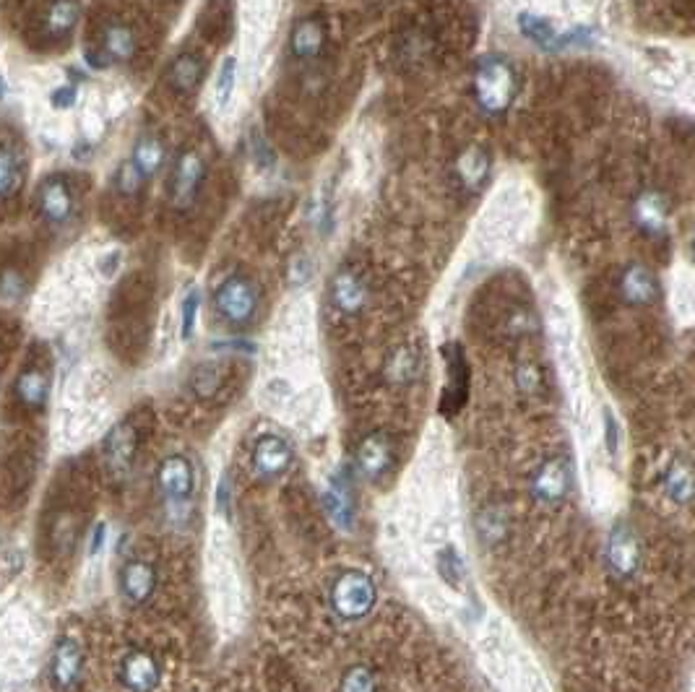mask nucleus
<instances>
[{
  "label": "nucleus",
  "instance_id": "obj_1",
  "mask_svg": "<svg viewBox=\"0 0 695 692\" xmlns=\"http://www.w3.org/2000/svg\"><path fill=\"white\" fill-rule=\"evenodd\" d=\"M516 92V71L503 58L490 55V58L479 60L474 68V94L487 115H503L516 99Z\"/></svg>",
  "mask_w": 695,
  "mask_h": 692
},
{
  "label": "nucleus",
  "instance_id": "obj_43",
  "mask_svg": "<svg viewBox=\"0 0 695 692\" xmlns=\"http://www.w3.org/2000/svg\"><path fill=\"white\" fill-rule=\"evenodd\" d=\"M604 440H607V451H617V425L615 417L610 412H604Z\"/></svg>",
  "mask_w": 695,
  "mask_h": 692
},
{
  "label": "nucleus",
  "instance_id": "obj_19",
  "mask_svg": "<svg viewBox=\"0 0 695 692\" xmlns=\"http://www.w3.org/2000/svg\"><path fill=\"white\" fill-rule=\"evenodd\" d=\"M620 294L628 305H654L659 297V284H656L654 274L643 266L625 268L623 279H620Z\"/></svg>",
  "mask_w": 695,
  "mask_h": 692
},
{
  "label": "nucleus",
  "instance_id": "obj_14",
  "mask_svg": "<svg viewBox=\"0 0 695 692\" xmlns=\"http://www.w3.org/2000/svg\"><path fill=\"white\" fill-rule=\"evenodd\" d=\"M607 565L617 578H630L641 565V547L638 539L625 526H617L607 542Z\"/></svg>",
  "mask_w": 695,
  "mask_h": 692
},
{
  "label": "nucleus",
  "instance_id": "obj_16",
  "mask_svg": "<svg viewBox=\"0 0 695 692\" xmlns=\"http://www.w3.org/2000/svg\"><path fill=\"white\" fill-rule=\"evenodd\" d=\"M157 588V570L146 560L125 562L120 570V591L131 604H146Z\"/></svg>",
  "mask_w": 695,
  "mask_h": 692
},
{
  "label": "nucleus",
  "instance_id": "obj_29",
  "mask_svg": "<svg viewBox=\"0 0 695 692\" xmlns=\"http://www.w3.org/2000/svg\"><path fill=\"white\" fill-rule=\"evenodd\" d=\"M664 490H667L669 500H675L680 505L690 503V495H693V469H690L688 461H675L672 464L667 479H664Z\"/></svg>",
  "mask_w": 695,
  "mask_h": 692
},
{
  "label": "nucleus",
  "instance_id": "obj_25",
  "mask_svg": "<svg viewBox=\"0 0 695 692\" xmlns=\"http://www.w3.org/2000/svg\"><path fill=\"white\" fill-rule=\"evenodd\" d=\"M102 53L107 55V60L128 63L136 55V34L125 24H107L102 34Z\"/></svg>",
  "mask_w": 695,
  "mask_h": 692
},
{
  "label": "nucleus",
  "instance_id": "obj_12",
  "mask_svg": "<svg viewBox=\"0 0 695 692\" xmlns=\"http://www.w3.org/2000/svg\"><path fill=\"white\" fill-rule=\"evenodd\" d=\"M532 490L542 503H560L571 492V469H568V461L565 458H550V461H545L537 469V474H534Z\"/></svg>",
  "mask_w": 695,
  "mask_h": 692
},
{
  "label": "nucleus",
  "instance_id": "obj_31",
  "mask_svg": "<svg viewBox=\"0 0 695 692\" xmlns=\"http://www.w3.org/2000/svg\"><path fill=\"white\" fill-rule=\"evenodd\" d=\"M144 183H146V177L138 172V167L131 162V159L120 162V167L115 170V190H118L120 196L125 198L136 196V193H141Z\"/></svg>",
  "mask_w": 695,
  "mask_h": 692
},
{
  "label": "nucleus",
  "instance_id": "obj_20",
  "mask_svg": "<svg viewBox=\"0 0 695 692\" xmlns=\"http://www.w3.org/2000/svg\"><path fill=\"white\" fill-rule=\"evenodd\" d=\"M518 32L524 34L526 40L534 42L537 47L547 50V53H558L563 50V32L552 27L545 16L537 14H521L518 16Z\"/></svg>",
  "mask_w": 695,
  "mask_h": 692
},
{
  "label": "nucleus",
  "instance_id": "obj_8",
  "mask_svg": "<svg viewBox=\"0 0 695 692\" xmlns=\"http://www.w3.org/2000/svg\"><path fill=\"white\" fill-rule=\"evenodd\" d=\"M37 206H40V216L47 224L66 227L71 222L73 209H76L71 185L63 177H47L45 183L40 185V193H37Z\"/></svg>",
  "mask_w": 695,
  "mask_h": 692
},
{
  "label": "nucleus",
  "instance_id": "obj_11",
  "mask_svg": "<svg viewBox=\"0 0 695 692\" xmlns=\"http://www.w3.org/2000/svg\"><path fill=\"white\" fill-rule=\"evenodd\" d=\"M81 669H84V653H81L79 643L71 638L58 640L53 659H50V682H53L55 690H73L79 685Z\"/></svg>",
  "mask_w": 695,
  "mask_h": 692
},
{
  "label": "nucleus",
  "instance_id": "obj_39",
  "mask_svg": "<svg viewBox=\"0 0 695 692\" xmlns=\"http://www.w3.org/2000/svg\"><path fill=\"white\" fill-rule=\"evenodd\" d=\"M505 328H508V333H511V336H526V333L534 331V318L526 313V310H516V313L508 318Z\"/></svg>",
  "mask_w": 695,
  "mask_h": 692
},
{
  "label": "nucleus",
  "instance_id": "obj_4",
  "mask_svg": "<svg viewBox=\"0 0 695 692\" xmlns=\"http://www.w3.org/2000/svg\"><path fill=\"white\" fill-rule=\"evenodd\" d=\"M206 180V164L201 159V154L196 151H185L180 154L175 167H172L170 177V201L175 209H191L196 203L198 193H201V185Z\"/></svg>",
  "mask_w": 695,
  "mask_h": 692
},
{
  "label": "nucleus",
  "instance_id": "obj_15",
  "mask_svg": "<svg viewBox=\"0 0 695 692\" xmlns=\"http://www.w3.org/2000/svg\"><path fill=\"white\" fill-rule=\"evenodd\" d=\"M443 357L448 362V386L443 391V414L459 412L461 404L466 401V391H469V367H466L464 354H461L459 344H451L443 349Z\"/></svg>",
  "mask_w": 695,
  "mask_h": 692
},
{
  "label": "nucleus",
  "instance_id": "obj_26",
  "mask_svg": "<svg viewBox=\"0 0 695 692\" xmlns=\"http://www.w3.org/2000/svg\"><path fill=\"white\" fill-rule=\"evenodd\" d=\"M164 159H167V151H164V144L159 141V138L144 136V138H138L136 146H133L131 162L136 164L138 172H141L146 180L159 175V170L164 167Z\"/></svg>",
  "mask_w": 695,
  "mask_h": 692
},
{
  "label": "nucleus",
  "instance_id": "obj_10",
  "mask_svg": "<svg viewBox=\"0 0 695 692\" xmlns=\"http://www.w3.org/2000/svg\"><path fill=\"white\" fill-rule=\"evenodd\" d=\"M120 682L128 692H154L162 682V669L159 661L149 651L125 653L120 661Z\"/></svg>",
  "mask_w": 695,
  "mask_h": 692
},
{
  "label": "nucleus",
  "instance_id": "obj_23",
  "mask_svg": "<svg viewBox=\"0 0 695 692\" xmlns=\"http://www.w3.org/2000/svg\"><path fill=\"white\" fill-rule=\"evenodd\" d=\"M323 505H326L328 518L339 526V529H352L355 523V503L349 495V487L344 482H328L326 492H323Z\"/></svg>",
  "mask_w": 695,
  "mask_h": 692
},
{
  "label": "nucleus",
  "instance_id": "obj_21",
  "mask_svg": "<svg viewBox=\"0 0 695 692\" xmlns=\"http://www.w3.org/2000/svg\"><path fill=\"white\" fill-rule=\"evenodd\" d=\"M326 45V27L318 19H302L292 32V53L297 60H315Z\"/></svg>",
  "mask_w": 695,
  "mask_h": 692
},
{
  "label": "nucleus",
  "instance_id": "obj_42",
  "mask_svg": "<svg viewBox=\"0 0 695 692\" xmlns=\"http://www.w3.org/2000/svg\"><path fill=\"white\" fill-rule=\"evenodd\" d=\"M21 289H24V281H21L19 274H14V271H8V274L0 276V294H6V297H19Z\"/></svg>",
  "mask_w": 695,
  "mask_h": 692
},
{
  "label": "nucleus",
  "instance_id": "obj_28",
  "mask_svg": "<svg viewBox=\"0 0 695 692\" xmlns=\"http://www.w3.org/2000/svg\"><path fill=\"white\" fill-rule=\"evenodd\" d=\"M420 352L414 346H401L391 354V360L386 365V375L391 383H412L417 375H420Z\"/></svg>",
  "mask_w": 695,
  "mask_h": 692
},
{
  "label": "nucleus",
  "instance_id": "obj_38",
  "mask_svg": "<svg viewBox=\"0 0 695 692\" xmlns=\"http://www.w3.org/2000/svg\"><path fill=\"white\" fill-rule=\"evenodd\" d=\"M198 307H201V292H198V289H191V292L185 294V300H183V320H180V336H183L185 341L191 339L193 331H196Z\"/></svg>",
  "mask_w": 695,
  "mask_h": 692
},
{
  "label": "nucleus",
  "instance_id": "obj_5",
  "mask_svg": "<svg viewBox=\"0 0 695 692\" xmlns=\"http://www.w3.org/2000/svg\"><path fill=\"white\" fill-rule=\"evenodd\" d=\"M250 464H253V471H256L258 479L274 482V479L284 477L289 466H292V448L279 435H263L256 443V448H253Z\"/></svg>",
  "mask_w": 695,
  "mask_h": 692
},
{
  "label": "nucleus",
  "instance_id": "obj_46",
  "mask_svg": "<svg viewBox=\"0 0 695 692\" xmlns=\"http://www.w3.org/2000/svg\"><path fill=\"white\" fill-rule=\"evenodd\" d=\"M84 58H86V63H89V66H94V68H107V63H110L105 53H94V50H86Z\"/></svg>",
  "mask_w": 695,
  "mask_h": 692
},
{
  "label": "nucleus",
  "instance_id": "obj_7",
  "mask_svg": "<svg viewBox=\"0 0 695 692\" xmlns=\"http://www.w3.org/2000/svg\"><path fill=\"white\" fill-rule=\"evenodd\" d=\"M394 458V443H391L386 432H370L360 440V448H357V469L365 479L378 482L391 471Z\"/></svg>",
  "mask_w": 695,
  "mask_h": 692
},
{
  "label": "nucleus",
  "instance_id": "obj_33",
  "mask_svg": "<svg viewBox=\"0 0 695 692\" xmlns=\"http://www.w3.org/2000/svg\"><path fill=\"white\" fill-rule=\"evenodd\" d=\"M477 526H479V536L485 539V542H500L505 536V516H503V510H498V508H492V510H485L482 513V518L477 521Z\"/></svg>",
  "mask_w": 695,
  "mask_h": 692
},
{
  "label": "nucleus",
  "instance_id": "obj_27",
  "mask_svg": "<svg viewBox=\"0 0 695 692\" xmlns=\"http://www.w3.org/2000/svg\"><path fill=\"white\" fill-rule=\"evenodd\" d=\"M79 24V3L76 0H53L47 8L45 29L50 37H68Z\"/></svg>",
  "mask_w": 695,
  "mask_h": 692
},
{
  "label": "nucleus",
  "instance_id": "obj_24",
  "mask_svg": "<svg viewBox=\"0 0 695 692\" xmlns=\"http://www.w3.org/2000/svg\"><path fill=\"white\" fill-rule=\"evenodd\" d=\"M16 399L21 401L29 409H42L50 399V380L42 370H24V373L16 378L14 386Z\"/></svg>",
  "mask_w": 695,
  "mask_h": 692
},
{
  "label": "nucleus",
  "instance_id": "obj_47",
  "mask_svg": "<svg viewBox=\"0 0 695 692\" xmlns=\"http://www.w3.org/2000/svg\"><path fill=\"white\" fill-rule=\"evenodd\" d=\"M6 97V79H3V73H0V99Z\"/></svg>",
  "mask_w": 695,
  "mask_h": 692
},
{
  "label": "nucleus",
  "instance_id": "obj_6",
  "mask_svg": "<svg viewBox=\"0 0 695 692\" xmlns=\"http://www.w3.org/2000/svg\"><path fill=\"white\" fill-rule=\"evenodd\" d=\"M193 466L183 456H167L157 469L159 492L170 505H185L193 495Z\"/></svg>",
  "mask_w": 695,
  "mask_h": 692
},
{
  "label": "nucleus",
  "instance_id": "obj_36",
  "mask_svg": "<svg viewBox=\"0 0 695 692\" xmlns=\"http://www.w3.org/2000/svg\"><path fill=\"white\" fill-rule=\"evenodd\" d=\"M438 565H440V573H443V578H446V581L451 583L453 588L459 586L461 578H464V562H461L459 552H456L453 547H446L443 552H440Z\"/></svg>",
  "mask_w": 695,
  "mask_h": 692
},
{
  "label": "nucleus",
  "instance_id": "obj_37",
  "mask_svg": "<svg viewBox=\"0 0 695 692\" xmlns=\"http://www.w3.org/2000/svg\"><path fill=\"white\" fill-rule=\"evenodd\" d=\"M235 81H237V60L227 58L222 63V68H219V76H217V102L219 105H227V102H230L232 92H235Z\"/></svg>",
  "mask_w": 695,
  "mask_h": 692
},
{
  "label": "nucleus",
  "instance_id": "obj_35",
  "mask_svg": "<svg viewBox=\"0 0 695 692\" xmlns=\"http://www.w3.org/2000/svg\"><path fill=\"white\" fill-rule=\"evenodd\" d=\"M219 380H222V373H219L217 365H201L196 373H193V391H196L198 396L209 399V396L217 393Z\"/></svg>",
  "mask_w": 695,
  "mask_h": 692
},
{
  "label": "nucleus",
  "instance_id": "obj_32",
  "mask_svg": "<svg viewBox=\"0 0 695 692\" xmlns=\"http://www.w3.org/2000/svg\"><path fill=\"white\" fill-rule=\"evenodd\" d=\"M339 692H378V682L368 666H352L341 677Z\"/></svg>",
  "mask_w": 695,
  "mask_h": 692
},
{
  "label": "nucleus",
  "instance_id": "obj_44",
  "mask_svg": "<svg viewBox=\"0 0 695 692\" xmlns=\"http://www.w3.org/2000/svg\"><path fill=\"white\" fill-rule=\"evenodd\" d=\"M105 539H107V526L105 523H97V526H94V534H92V544H89V552H92V555H97L99 549H102V544H105Z\"/></svg>",
  "mask_w": 695,
  "mask_h": 692
},
{
  "label": "nucleus",
  "instance_id": "obj_17",
  "mask_svg": "<svg viewBox=\"0 0 695 692\" xmlns=\"http://www.w3.org/2000/svg\"><path fill=\"white\" fill-rule=\"evenodd\" d=\"M667 216V198H664L662 193H656V190H646V193H641V196L636 198V203H633V222H636V227L641 229L646 237L664 235Z\"/></svg>",
  "mask_w": 695,
  "mask_h": 692
},
{
  "label": "nucleus",
  "instance_id": "obj_40",
  "mask_svg": "<svg viewBox=\"0 0 695 692\" xmlns=\"http://www.w3.org/2000/svg\"><path fill=\"white\" fill-rule=\"evenodd\" d=\"M76 99H79V92H76V86L73 84L58 86V89L50 94V102H53L55 110H71V107L76 105Z\"/></svg>",
  "mask_w": 695,
  "mask_h": 692
},
{
  "label": "nucleus",
  "instance_id": "obj_34",
  "mask_svg": "<svg viewBox=\"0 0 695 692\" xmlns=\"http://www.w3.org/2000/svg\"><path fill=\"white\" fill-rule=\"evenodd\" d=\"M516 386L518 391L526 393V396H537L539 391H542V370H539L534 362H521V365L516 367Z\"/></svg>",
  "mask_w": 695,
  "mask_h": 692
},
{
  "label": "nucleus",
  "instance_id": "obj_45",
  "mask_svg": "<svg viewBox=\"0 0 695 692\" xmlns=\"http://www.w3.org/2000/svg\"><path fill=\"white\" fill-rule=\"evenodd\" d=\"M217 505H219V510H222V513H227V508H230V484H227V479H224V482L219 484Z\"/></svg>",
  "mask_w": 695,
  "mask_h": 692
},
{
  "label": "nucleus",
  "instance_id": "obj_2",
  "mask_svg": "<svg viewBox=\"0 0 695 692\" xmlns=\"http://www.w3.org/2000/svg\"><path fill=\"white\" fill-rule=\"evenodd\" d=\"M378 588L365 570H344L331 586V607L341 620H362L373 612Z\"/></svg>",
  "mask_w": 695,
  "mask_h": 692
},
{
  "label": "nucleus",
  "instance_id": "obj_18",
  "mask_svg": "<svg viewBox=\"0 0 695 692\" xmlns=\"http://www.w3.org/2000/svg\"><path fill=\"white\" fill-rule=\"evenodd\" d=\"M206 66L204 60L198 58L196 53H180L178 58H172V63L167 66V84L175 94H193L204 81Z\"/></svg>",
  "mask_w": 695,
  "mask_h": 692
},
{
  "label": "nucleus",
  "instance_id": "obj_9",
  "mask_svg": "<svg viewBox=\"0 0 695 692\" xmlns=\"http://www.w3.org/2000/svg\"><path fill=\"white\" fill-rule=\"evenodd\" d=\"M331 305L344 315H360L368 307V284L352 268H339L328 287Z\"/></svg>",
  "mask_w": 695,
  "mask_h": 692
},
{
  "label": "nucleus",
  "instance_id": "obj_41",
  "mask_svg": "<svg viewBox=\"0 0 695 692\" xmlns=\"http://www.w3.org/2000/svg\"><path fill=\"white\" fill-rule=\"evenodd\" d=\"M308 279H310V263L305 255H300V258H295L292 266H289V284L297 287V284H305Z\"/></svg>",
  "mask_w": 695,
  "mask_h": 692
},
{
  "label": "nucleus",
  "instance_id": "obj_30",
  "mask_svg": "<svg viewBox=\"0 0 695 692\" xmlns=\"http://www.w3.org/2000/svg\"><path fill=\"white\" fill-rule=\"evenodd\" d=\"M19 180H21L19 157H16L11 149H6V146H0V201L11 196V193L19 188Z\"/></svg>",
  "mask_w": 695,
  "mask_h": 692
},
{
  "label": "nucleus",
  "instance_id": "obj_13",
  "mask_svg": "<svg viewBox=\"0 0 695 692\" xmlns=\"http://www.w3.org/2000/svg\"><path fill=\"white\" fill-rule=\"evenodd\" d=\"M138 451V432L131 422H118L107 432L105 445H102V453H105V461L115 474H125V471L133 466V458Z\"/></svg>",
  "mask_w": 695,
  "mask_h": 692
},
{
  "label": "nucleus",
  "instance_id": "obj_3",
  "mask_svg": "<svg viewBox=\"0 0 695 692\" xmlns=\"http://www.w3.org/2000/svg\"><path fill=\"white\" fill-rule=\"evenodd\" d=\"M214 307H217L219 318L230 326H248L250 320L256 318L258 310V289L248 276H230L219 284L217 294H214Z\"/></svg>",
  "mask_w": 695,
  "mask_h": 692
},
{
  "label": "nucleus",
  "instance_id": "obj_22",
  "mask_svg": "<svg viewBox=\"0 0 695 692\" xmlns=\"http://www.w3.org/2000/svg\"><path fill=\"white\" fill-rule=\"evenodd\" d=\"M456 175H459L464 188H482L487 175H490V157H487V151L482 146H469L466 151H461V157L456 159Z\"/></svg>",
  "mask_w": 695,
  "mask_h": 692
}]
</instances>
